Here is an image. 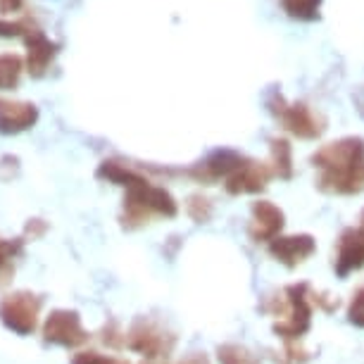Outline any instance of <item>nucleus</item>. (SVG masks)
I'll use <instances>...</instances> for the list:
<instances>
[{
  "label": "nucleus",
  "instance_id": "14",
  "mask_svg": "<svg viewBox=\"0 0 364 364\" xmlns=\"http://www.w3.org/2000/svg\"><path fill=\"white\" fill-rule=\"evenodd\" d=\"M38 122V107L26 100L0 98V134L15 136L31 129Z\"/></svg>",
  "mask_w": 364,
  "mask_h": 364
},
{
  "label": "nucleus",
  "instance_id": "4",
  "mask_svg": "<svg viewBox=\"0 0 364 364\" xmlns=\"http://www.w3.org/2000/svg\"><path fill=\"white\" fill-rule=\"evenodd\" d=\"M124 346L132 350V353H139L150 362L167 360L176 346V336L153 319L139 317L124 333Z\"/></svg>",
  "mask_w": 364,
  "mask_h": 364
},
{
  "label": "nucleus",
  "instance_id": "26",
  "mask_svg": "<svg viewBox=\"0 0 364 364\" xmlns=\"http://www.w3.org/2000/svg\"><path fill=\"white\" fill-rule=\"evenodd\" d=\"M178 364H210V360L205 355H200V353H193V355H188L186 360H181Z\"/></svg>",
  "mask_w": 364,
  "mask_h": 364
},
{
  "label": "nucleus",
  "instance_id": "11",
  "mask_svg": "<svg viewBox=\"0 0 364 364\" xmlns=\"http://www.w3.org/2000/svg\"><path fill=\"white\" fill-rule=\"evenodd\" d=\"M272 176H274L272 167H267V164H262V162L245 157V160L240 162V167L226 176L224 191L229 196H252V193L264 191Z\"/></svg>",
  "mask_w": 364,
  "mask_h": 364
},
{
  "label": "nucleus",
  "instance_id": "12",
  "mask_svg": "<svg viewBox=\"0 0 364 364\" xmlns=\"http://www.w3.org/2000/svg\"><path fill=\"white\" fill-rule=\"evenodd\" d=\"M286 226V215L284 210L277 208L269 200H255L250 208V224H248V236L255 243H267L269 245L274 238L281 236Z\"/></svg>",
  "mask_w": 364,
  "mask_h": 364
},
{
  "label": "nucleus",
  "instance_id": "1",
  "mask_svg": "<svg viewBox=\"0 0 364 364\" xmlns=\"http://www.w3.org/2000/svg\"><path fill=\"white\" fill-rule=\"evenodd\" d=\"M317 188L328 196H360L364 191V139L346 136L312 155Z\"/></svg>",
  "mask_w": 364,
  "mask_h": 364
},
{
  "label": "nucleus",
  "instance_id": "2",
  "mask_svg": "<svg viewBox=\"0 0 364 364\" xmlns=\"http://www.w3.org/2000/svg\"><path fill=\"white\" fill-rule=\"evenodd\" d=\"M178 205L174 196L167 188L155 186L146 176L127 186L124 196V215H122V224L127 229H139V226L148 224L153 217H176Z\"/></svg>",
  "mask_w": 364,
  "mask_h": 364
},
{
  "label": "nucleus",
  "instance_id": "25",
  "mask_svg": "<svg viewBox=\"0 0 364 364\" xmlns=\"http://www.w3.org/2000/svg\"><path fill=\"white\" fill-rule=\"evenodd\" d=\"M353 102H355V107H357V112H360L364 117V86H360L357 91L353 93Z\"/></svg>",
  "mask_w": 364,
  "mask_h": 364
},
{
  "label": "nucleus",
  "instance_id": "22",
  "mask_svg": "<svg viewBox=\"0 0 364 364\" xmlns=\"http://www.w3.org/2000/svg\"><path fill=\"white\" fill-rule=\"evenodd\" d=\"M348 321L357 328H364V286L353 293V300L348 305Z\"/></svg>",
  "mask_w": 364,
  "mask_h": 364
},
{
  "label": "nucleus",
  "instance_id": "16",
  "mask_svg": "<svg viewBox=\"0 0 364 364\" xmlns=\"http://www.w3.org/2000/svg\"><path fill=\"white\" fill-rule=\"evenodd\" d=\"M24 72V60L15 53H3L0 55V91H10L17 88L19 79Z\"/></svg>",
  "mask_w": 364,
  "mask_h": 364
},
{
  "label": "nucleus",
  "instance_id": "18",
  "mask_svg": "<svg viewBox=\"0 0 364 364\" xmlns=\"http://www.w3.org/2000/svg\"><path fill=\"white\" fill-rule=\"evenodd\" d=\"M217 360L219 364H259L257 357L248 348L238 346V343H224V346H219Z\"/></svg>",
  "mask_w": 364,
  "mask_h": 364
},
{
  "label": "nucleus",
  "instance_id": "5",
  "mask_svg": "<svg viewBox=\"0 0 364 364\" xmlns=\"http://www.w3.org/2000/svg\"><path fill=\"white\" fill-rule=\"evenodd\" d=\"M288 300V314L281 319L274 331H277L284 341H300L302 336L310 331L312 314H314V293L307 284H293L286 288Z\"/></svg>",
  "mask_w": 364,
  "mask_h": 364
},
{
  "label": "nucleus",
  "instance_id": "17",
  "mask_svg": "<svg viewBox=\"0 0 364 364\" xmlns=\"http://www.w3.org/2000/svg\"><path fill=\"white\" fill-rule=\"evenodd\" d=\"M281 8L291 19L298 22H314L319 19L321 0H281Z\"/></svg>",
  "mask_w": 364,
  "mask_h": 364
},
{
  "label": "nucleus",
  "instance_id": "9",
  "mask_svg": "<svg viewBox=\"0 0 364 364\" xmlns=\"http://www.w3.org/2000/svg\"><path fill=\"white\" fill-rule=\"evenodd\" d=\"M364 267V224L348 226L341 233L338 243H336L333 255V272L338 279H348L353 272H360Z\"/></svg>",
  "mask_w": 364,
  "mask_h": 364
},
{
  "label": "nucleus",
  "instance_id": "20",
  "mask_svg": "<svg viewBox=\"0 0 364 364\" xmlns=\"http://www.w3.org/2000/svg\"><path fill=\"white\" fill-rule=\"evenodd\" d=\"M186 212H188V217L193 219L196 224H208L210 217H212V212H215V205H212L210 198H205V196L198 193V196L188 198Z\"/></svg>",
  "mask_w": 364,
  "mask_h": 364
},
{
  "label": "nucleus",
  "instance_id": "15",
  "mask_svg": "<svg viewBox=\"0 0 364 364\" xmlns=\"http://www.w3.org/2000/svg\"><path fill=\"white\" fill-rule=\"evenodd\" d=\"M272 150V174L284 178H293V148L286 139H272L269 141Z\"/></svg>",
  "mask_w": 364,
  "mask_h": 364
},
{
  "label": "nucleus",
  "instance_id": "10",
  "mask_svg": "<svg viewBox=\"0 0 364 364\" xmlns=\"http://www.w3.org/2000/svg\"><path fill=\"white\" fill-rule=\"evenodd\" d=\"M267 252L277 259L279 264L295 269L305 264L314 252H317V240L310 233H293V236H279L267 245Z\"/></svg>",
  "mask_w": 364,
  "mask_h": 364
},
{
  "label": "nucleus",
  "instance_id": "7",
  "mask_svg": "<svg viewBox=\"0 0 364 364\" xmlns=\"http://www.w3.org/2000/svg\"><path fill=\"white\" fill-rule=\"evenodd\" d=\"M43 341L63 348H77L88 341V331L81 324L79 312L74 310H55L43 324Z\"/></svg>",
  "mask_w": 364,
  "mask_h": 364
},
{
  "label": "nucleus",
  "instance_id": "23",
  "mask_svg": "<svg viewBox=\"0 0 364 364\" xmlns=\"http://www.w3.org/2000/svg\"><path fill=\"white\" fill-rule=\"evenodd\" d=\"M22 255V240H0V272H8L10 262Z\"/></svg>",
  "mask_w": 364,
  "mask_h": 364
},
{
  "label": "nucleus",
  "instance_id": "19",
  "mask_svg": "<svg viewBox=\"0 0 364 364\" xmlns=\"http://www.w3.org/2000/svg\"><path fill=\"white\" fill-rule=\"evenodd\" d=\"M36 26H38L36 19L29 15L19 19H0V38H24Z\"/></svg>",
  "mask_w": 364,
  "mask_h": 364
},
{
  "label": "nucleus",
  "instance_id": "8",
  "mask_svg": "<svg viewBox=\"0 0 364 364\" xmlns=\"http://www.w3.org/2000/svg\"><path fill=\"white\" fill-rule=\"evenodd\" d=\"M243 160H245V155H240L238 150L217 148L205 155L200 162H196L191 169H186V174L193 176L196 181H200V183L226 181V176H229L231 171H236Z\"/></svg>",
  "mask_w": 364,
  "mask_h": 364
},
{
  "label": "nucleus",
  "instance_id": "3",
  "mask_svg": "<svg viewBox=\"0 0 364 364\" xmlns=\"http://www.w3.org/2000/svg\"><path fill=\"white\" fill-rule=\"evenodd\" d=\"M264 102L269 107V112L284 124L288 134L298 136L302 141H314L324 134L326 122L307 102H286V98L279 91L267 93Z\"/></svg>",
  "mask_w": 364,
  "mask_h": 364
},
{
  "label": "nucleus",
  "instance_id": "24",
  "mask_svg": "<svg viewBox=\"0 0 364 364\" xmlns=\"http://www.w3.org/2000/svg\"><path fill=\"white\" fill-rule=\"evenodd\" d=\"M24 8V0H0V15L10 17Z\"/></svg>",
  "mask_w": 364,
  "mask_h": 364
},
{
  "label": "nucleus",
  "instance_id": "6",
  "mask_svg": "<svg viewBox=\"0 0 364 364\" xmlns=\"http://www.w3.org/2000/svg\"><path fill=\"white\" fill-rule=\"evenodd\" d=\"M41 312V298L36 293L17 291L0 300V319L3 324L12 328L19 336H29L38 324Z\"/></svg>",
  "mask_w": 364,
  "mask_h": 364
},
{
  "label": "nucleus",
  "instance_id": "13",
  "mask_svg": "<svg viewBox=\"0 0 364 364\" xmlns=\"http://www.w3.org/2000/svg\"><path fill=\"white\" fill-rule=\"evenodd\" d=\"M24 46H26V72L31 74V79H43L50 72V67L55 63V58L60 55V48L63 46L58 41L48 38L41 31V26L26 33Z\"/></svg>",
  "mask_w": 364,
  "mask_h": 364
},
{
  "label": "nucleus",
  "instance_id": "21",
  "mask_svg": "<svg viewBox=\"0 0 364 364\" xmlns=\"http://www.w3.org/2000/svg\"><path fill=\"white\" fill-rule=\"evenodd\" d=\"M72 364H129V362L122 360V357L98 353V350H81V353L72 357Z\"/></svg>",
  "mask_w": 364,
  "mask_h": 364
}]
</instances>
